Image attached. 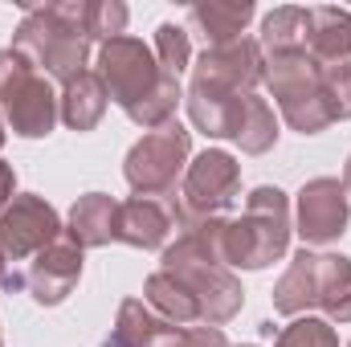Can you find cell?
Returning <instances> with one entry per match:
<instances>
[{
    "mask_svg": "<svg viewBox=\"0 0 351 347\" xmlns=\"http://www.w3.org/2000/svg\"><path fill=\"white\" fill-rule=\"evenodd\" d=\"M106 86V98H114L131 123L139 127H164L176 119V106L184 98L180 78L164 74L156 53L139 41V37H110L98 49V70H94Z\"/></svg>",
    "mask_w": 351,
    "mask_h": 347,
    "instance_id": "1",
    "label": "cell"
},
{
    "mask_svg": "<svg viewBox=\"0 0 351 347\" xmlns=\"http://www.w3.org/2000/svg\"><path fill=\"white\" fill-rule=\"evenodd\" d=\"M164 270L176 274L196 294L200 323H208V327L229 323L245 302L241 282L221 261V217H213V221H204L196 229H184L180 241L164 250Z\"/></svg>",
    "mask_w": 351,
    "mask_h": 347,
    "instance_id": "2",
    "label": "cell"
},
{
    "mask_svg": "<svg viewBox=\"0 0 351 347\" xmlns=\"http://www.w3.org/2000/svg\"><path fill=\"white\" fill-rule=\"evenodd\" d=\"M12 49L33 70H45V78H58L62 86L74 82L78 74H86L90 53V41L82 33V4L29 8L12 33Z\"/></svg>",
    "mask_w": 351,
    "mask_h": 347,
    "instance_id": "3",
    "label": "cell"
},
{
    "mask_svg": "<svg viewBox=\"0 0 351 347\" xmlns=\"http://www.w3.org/2000/svg\"><path fill=\"white\" fill-rule=\"evenodd\" d=\"M311 307L327 311V319L351 323V258L343 254H294L286 274L274 286V311L278 315H306Z\"/></svg>",
    "mask_w": 351,
    "mask_h": 347,
    "instance_id": "4",
    "label": "cell"
},
{
    "mask_svg": "<svg viewBox=\"0 0 351 347\" xmlns=\"http://www.w3.org/2000/svg\"><path fill=\"white\" fill-rule=\"evenodd\" d=\"M290 246V204L282 188H254L245 213L221 221V261L241 270H265Z\"/></svg>",
    "mask_w": 351,
    "mask_h": 347,
    "instance_id": "5",
    "label": "cell"
},
{
    "mask_svg": "<svg viewBox=\"0 0 351 347\" xmlns=\"http://www.w3.org/2000/svg\"><path fill=\"white\" fill-rule=\"evenodd\" d=\"M237 188H241V164L229 152H200L184 168L180 192H168L176 229H196L213 221L237 200Z\"/></svg>",
    "mask_w": 351,
    "mask_h": 347,
    "instance_id": "6",
    "label": "cell"
},
{
    "mask_svg": "<svg viewBox=\"0 0 351 347\" xmlns=\"http://www.w3.org/2000/svg\"><path fill=\"white\" fill-rule=\"evenodd\" d=\"M262 78L269 82L274 98H278L282 119L298 135H319V131L331 127V115H327V102H323V90H319V66L311 62L306 49L265 58Z\"/></svg>",
    "mask_w": 351,
    "mask_h": 347,
    "instance_id": "7",
    "label": "cell"
},
{
    "mask_svg": "<svg viewBox=\"0 0 351 347\" xmlns=\"http://www.w3.org/2000/svg\"><path fill=\"white\" fill-rule=\"evenodd\" d=\"M188 152H192V131H184L172 119V123L147 131L127 152L123 176L135 188V196H168V192H176V180H184Z\"/></svg>",
    "mask_w": 351,
    "mask_h": 347,
    "instance_id": "8",
    "label": "cell"
},
{
    "mask_svg": "<svg viewBox=\"0 0 351 347\" xmlns=\"http://www.w3.org/2000/svg\"><path fill=\"white\" fill-rule=\"evenodd\" d=\"M62 217L45 196H12V204L0 213V254L4 261L37 258L45 246L62 237Z\"/></svg>",
    "mask_w": 351,
    "mask_h": 347,
    "instance_id": "9",
    "label": "cell"
},
{
    "mask_svg": "<svg viewBox=\"0 0 351 347\" xmlns=\"http://www.w3.org/2000/svg\"><path fill=\"white\" fill-rule=\"evenodd\" d=\"M262 45L250 37H237L229 45H213L200 53L192 86L208 90V94H254V86L262 82Z\"/></svg>",
    "mask_w": 351,
    "mask_h": 347,
    "instance_id": "10",
    "label": "cell"
},
{
    "mask_svg": "<svg viewBox=\"0 0 351 347\" xmlns=\"http://www.w3.org/2000/svg\"><path fill=\"white\" fill-rule=\"evenodd\" d=\"M348 188L343 180L335 176H319V180H306L302 192H298V237L306 246H331L348 233Z\"/></svg>",
    "mask_w": 351,
    "mask_h": 347,
    "instance_id": "11",
    "label": "cell"
},
{
    "mask_svg": "<svg viewBox=\"0 0 351 347\" xmlns=\"http://www.w3.org/2000/svg\"><path fill=\"white\" fill-rule=\"evenodd\" d=\"M78 278H82V246L62 233L53 246H45L33 258V265L25 270V290L33 294V302L58 307V302L70 298V290L78 286Z\"/></svg>",
    "mask_w": 351,
    "mask_h": 347,
    "instance_id": "12",
    "label": "cell"
},
{
    "mask_svg": "<svg viewBox=\"0 0 351 347\" xmlns=\"http://www.w3.org/2000/svg\"><path fill=\"white\" fill-rule=\"evenodd\" d=\"M0 110H4V119H8V127H12L16 135L41 139V135L53 131V123H58V115H62V98L53 94V86H49L45 74L33 70L21 86L12 90V98H8Z\"/></svg>",
    "mask_w": 351,
    "mask_h": 347,
    "instance_id": "13",
    "label": "cell"
},
{
    "mask_svg": "<svg viewBox=\"0 0 351 347\" xmlns=\"http://www.w3.org/2000/svg\"><path fill=\"white\" fill-rule=\"evenodd\" d=\"M176 229L168 196H131L119 204V229L114 241H127L135 250H160Z\"/></svg>",
    "mask_w": 351,
    "mask_h": 347,
    "instance_id": "14",
    "label": "cell"
},
{
    "mask_svg": "<svg viewBox=\"0 0 351 347\" xmlns=\"http://www.w3.org/2000/svg\"><path fill=\"white\" fill-rule=\"evenodd\" d=\"M306 53L315 66H351V12L348 8H311Z\"/></svg>",
    "mask_w": 351,
    "mask_h": 347,
    "instance_id": "15",
    "label": "cell"
},
{
    "mask_svg": "<svg viewBox=\"0 0 351 347\" xmlns=\"http://www.w3.org/2000/svg\"><path fill=\"white\" fill-rule=\"evenodd\" d=\"M114 229H119V200H110L106 192H86L74 200L70 221H66L70 241H78L82 250H98L114 241Z\"/></svg>",
    "mask_w": 351,
    "mask_h": 347,
    "instance_id": "16",
    "label": "cell"
},
{
    "mask_svg": "<svg viewBox=\"0 0 351 347\" xmlns=\"http://www.w3.org/2000/svg\"><path fill=\"white\" fill-rule=\"evenodd\" d=\"M254 4L250 0H200L188 8V25L204 37V45H229L241 37V29L250 25Z\"/></svg>",
    "mask_w": 351,
    "mask_h": 347,
    "instance_id": "17",
    "label": "cell"
},
{
    "mask_svg": "<svg viewBox=\"0 0 351 347\" xmlns=\"http://www.w3.org/2000/svg\"><path fill=\"white\" fill-rule=\"evenodd\" d=\"M143 302H147L164 323H172V327H192V323H200V302H196V294H192L176 274H168V270H156V274L147 278Z\"/></svg>",
    "mask_w": 351,
    "mask_h": 347,
    "instance_id": "18",
    "label": "cell"
},
{
    "mask_svg": "<svg viewBox=\"0 0 351 347\" xmlns=\"http://www.w3.org/2000/svg\"><path fill=\"white\" fill-rule=\"evenodd\" d=\"M172 331H176L172 323H164L143 298H127V302L119 307L110 344H119V347H164V339H168Z\"/></svg>",
    "mask_w": 351,
    "mask_h": 347,
    "instance_id": "19",
    "label": "cell"
},
{
    "mask_svg": "<svg viewBox=\"0 0 351 347\" xmlns=\"http://www.w3.org/2000/svg\"><path fill=\"white\" fill-rule=\"evenodd\" d=\"M102 115H106V86H102V78L94 70L78 74L74 82H66V90H62V119H66V127L94 131L102 123Z\"/></svg>",
    "mask_w": 351,
    "mask_h": 347,
    "instance_id": "20",
    "label": "cell"
},
{
    "mask_svg": "<svg viewBox=\"0 0 351 347\" xmlns=\"http://www.w3.org/2000/svg\"><path fill=\"white\" fill-rule=\"evenodd\" d=\"M306 33H311V8H274L262 25V58H274V53H298L306 49Z\"/></svg>",
    "mask_w": 351,
    "mask_h": 347,
    "instance_id": "21",
    "label": "cell"
},
{
    "mask_svg": "<svg viewBox=\"0 0 351 347\" xmlns=\"http://www.w3.org/2000/svg\"><path fill=\"white\" fill-rule=\"evenodd\" d=\"M233 139L250 156H262V152H269L278 143V119H274V110H269L265 98H258V94H245L241 98V115H237Z\"/></svg>",
    "mask_w": 351,
    "mask_h": 347,
    "instance_id": "22",
    "label": "cell"
},
{
    "mask_svg": "<svg viewBox=\"0 0 351 347\" xmlns=\"http://www.w3.org/2000/svg\"><path fill=\"white\" fill-rule=\"evenodd\" d=\"M127 29V4L119 0H86L82 4V33L86 41H110Z\"/></svg>",
    "mask_w": 351,
    "mask_h": 347,
    "instance_id": "23",
    "label": "cell"
},
{
    "mask_svg": "<svg viewBox=\"0 0 351 347\" xmlns=\"http://www.w3.org/2000/svg\"><path fill=\"white\" fill-rule=\"evenodd\" d=\"M156 62H160V70L172 74V78H180V74L188 70V62H192L188 29H180V25H172V21L156 29Z\"/></svg>",
    "mask_w": 351,
    "mask_h": 347,
    "instance_id": "24",
    "label": "cell"
},
{
    "mask_svg": "<svg viewBox=\"0 0 351 347\" xmlns=\"http://www.w3.org/2000/svg\"><path fill=\"white\" fill-rule=\"evenodd\" d=\"M274 347H339V335L327 319H311V315H298L290 327L278 331V344Z\"/></svg>",
    "mask_w": 351,
    "mask_h": 347,
    "instance_id": "25",
    "label": "cell"
},
{
    "mask_svg": "<svg viewBox=\"0 0 351 347\" xmlns=\"http://www.w3.org/2000/svg\"><path fill=\"white\" fill-rule=\"evenodd\" d=\"M319 90L331 123L351 119V66H319Z\"/></svg>",
    "mask_w": 351,
    "mask_h": 347,
    "instance_id": "26",
    "label": "cell"
},
{
    "mask_svg": "<svg viewBox=\"0 0 351 347\" xmlns=\"http://www.w3.org/2000/svg\"><path fill=\"white\" fill-rule=\"evenodd\" d=\"M29 74H33V66H29L12 45H8V49H0V106L12 98V90L21 86Z\"/></svg>",
    "mask_w": 351,
    "mask_h": 347,
    "instance_id": "27",
    "label": "cell"
},
{
    "mask_svg": "<svg viewBox=\"0 0 351 347\" xmlns=\"http://www.w3.org/2000/svg\"><path fill=\"white\" fill-rule=\"evenodd\" d=\"M164 347H229L221 327H176L172 335L164 339Z\"/></svg>",
    "mask_w": 351,
    "mask_h": 347,
    "instance_id": "28",
    "label": "cell"
},
{
    "mask_svg": "<svg viewBox=\"0 0 351 347\" xmlns=\"http://www.w3.org/2000/svg\"><path fill=\"white\" fill-rule=\"evenodd\" d=\"M12 196H16V172L8 164H0V213L12 204Z\"/></svg>",
    "mask_w": 351,
    "mask_h": 347,
    "instance_id": "29",
    "label": "cell"
},
{
    "mask_svg": "<svg viewBox=\"0 0 351 347\" xmlns=\"http://www.w3.org/2000/svg\"><path fill=\"white\" fill-rule=\"evenodd\" d=\"M343 188H348V196H351V156H348V168H343Z\"/></svg>",
    "mask_w": 351,
    "mask_h": 347,
    "instance_id": "30",
    "label": "cell"
},
{
    "mask_svg": "<svg viewBox=\"0 0 351 347\" xmlns=\"http://www.w3.org/2000/svg\"><path fill=\"white\" fill-rule=\"evenodd\" d=\"M0 282H4V254H0Z\"/></svg>",
    "mask_w": 351,
    "mask_h": 347,
    "instance_id": "31",
    "label": "cell"
},
{
    "mask_svg": "<svg viewBox=\"0 0 351 347\" xmlns=\"http://www.w3.org/2000/svg\"><path fill=\"white\" fill-rule=\"evenodd\" d=\"M0 147H4V127H0Z\"/></svg>",
    "mask_w": 351,
    "mask_h": 347,
    "instance_id": "32",
    "label": "cell"
},
{
    "mask_svg": "<svg viewBox=\"0 0 351 347\" xmlns=\"http://www.w3.org/2000/svg\"><path fill=\"white\" fill-rule=\"evenodd\" d=\"M102 347H119V344H110V339H106V344H102Z\"/></svg>",
    "mask_w": 351,
    "mask_h": 347,
    "instance_id": "33",
    "label": "cell"
},
{
    "mask_svg": "<svg viewBox=\"0 0 351 347\" xmlns=\"http://www.w3.org/2000/svg\"><path fill=\"white\" fill-rule=\"evenodd\" d=\"M348 347H351V344H348Z\"/></svg>",
    "mask_w": 351,
    "mask_h": 347,
    "instance_id": "34",
    "label": "cell"
}]
</instances>
